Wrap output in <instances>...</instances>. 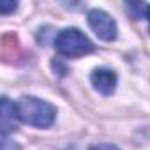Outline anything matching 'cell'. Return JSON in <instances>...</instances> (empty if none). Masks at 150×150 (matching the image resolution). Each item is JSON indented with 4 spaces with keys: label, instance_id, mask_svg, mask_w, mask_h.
I'll return each instance as SVG.
<instances>
[{
    "label": "cell",
    "instance_id": "cell-1",
    "mask_svg": "<svg viewBox=\"0 0 150 150\" xmlns=\"http://www.w3.org/2000/svg\"><path fill=\"white\" fill-rule=\"evenodd\" d=\"M16 113L23 124L34 127H50L55 122L57 110L48 101H42L34 96H23L16 103Z\"/></svg>",
    "mask_w": 150,
    "mask_h": 150
},
{
    "label": "cell",
    "instance_id": "cell-2",
    "mask_svg": "<svg viewBox=\"0 0 150 150\" xmlns=\"http://www.w3.org/2000/svg\"><path fill=\"white\" fill-rule=\"evenodd\" d=\"M55 50L69 58H78L94 51V42L78 28H65L55 39Z\"/></svg>",
    "mask_w": 150,
    "mask_h": 150
},
{
    "label": "cell",
    "instance_id": "cell-3",
    "mask_svg": "<svg viewBox=\"0 0 150 150\" xmlns=\"http://www.w3.org/2000/svg\"><path fill=\"white\" fill-rule=\"evenodd\" d=\"M88 25L94 30V34L103 41H113L117 37V23L115 20L101 9H92L88 13Z\"/></svg>",
    "mask_w": 150,
    "mask_h": 150
},
{
    "label": "cell",
    "instance_id": "cell-4",
    "mask_svg": "<svg viewBox=\"0 0 150 150\" xmlns=\"http://www.w3.org/2000/svg\"><path fill=\"white\" fill-rule=\"evenodd\" d=\"M90 81L99 94L110 96L117 88V72L108 67H97L90 74Z\"/></svg>",
    "mask_w": 150,
    "mask_h": 150
},
{
    "label": "cell",
    "instance_id": "cell-5",
    "mask_svg": "<svg viewBox=\"0 0 150 150\" xmlns=\"http://www.w3.org/2000/svg\"><path fill=\"white\" fill-rule=\"evenodd\" d=\"M16 120H20L16 113V104L11 103L7 97H2V136H9V132L16 129Z\"/></svg>",
    "mask_w": 150,
    "mask_h": 150
},
{
    "label": "cell",
    "instance_id": "cell-6",
    "mask_svg": "<svg viewBox=\"0 0 150 150\" xmlns=\"http://www.w3.org/2000/svg\"><path fill=\"white\" fill-rule=\"evenodd\" d=\"M18 7L16 2H7V0H4V2H0V11H2V14H9L11 11H14Z\"/></svg>",
    "mask_w": 150,
    "mask_h": 150
},
{
    "label": "cell",
    "instance_id": "cell-7",
    "mask_svg": "<svg viewBox=\"0 0 150 150\" xmlns=\"http://www.w3.org/2000/svg\"><path fill=\"white\" fill-rule=\"evenodd\" d=\"M2 150H20L18 143L11 141L7 136H2Z\"/></svg>",
    "mask_w": 150,
    "mask_h": 150
},
{
    "label": "cell",
    "instance_id": "cell-8",
    "mask_svg": "<svg viewBox=\"0 0 150 150\" xmlns=\"http://www.w3.org/2000/svg\"><path fill=\"white\" fill-rule=\"evenodd\" d=\"M90 150H120L117 145H111V143H97L94 146H90Z\"/></svg>",
    "mask_w": 150,
    "mask_h": 150
},
{
    "label": "cell",
    "instance_id": "cell-9",
    "mask_svg": "<svg viewBox=\"0 0 150 150\" xmlns=\"http://www.w3.org/2000/svg\"><path fill=\"white\" fill-rule=\"evenodd\" d=\"M145 16H146V20H148V28H150V6L146 7V11H145Z\"/></svg>",
    "mask_w": 150,
    "mask_h": 150
}]
</instances>
